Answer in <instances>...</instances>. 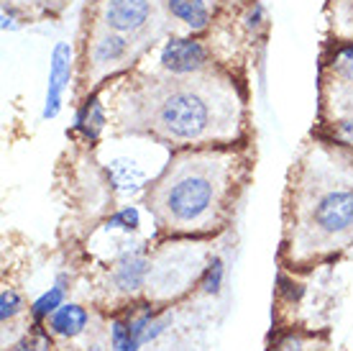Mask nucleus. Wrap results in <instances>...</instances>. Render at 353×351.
Here are the masks:
<instances>
[{
  "mask_svg": "<svg viewBox=\"0 0 353 351\" xmlns=\"http://www.w3.org/2000/svg\"><path fill=\"white\" fill-rule=\"evenodd\" d=\"M210 54L197 39H172L161 49V67L172 75H194L208 67Z\"/></svg>",
  "mask_w": 353,
  "mask_h": 351,
  "instance_id": "39448f33",
  "label": "nucleus"
},
{
  "mask_svg": "<svg viewBox=\"0 0 353 351\" xmlns=\"http://www.w3.org/2000/svg\"><path fill=\"white\" fill-rule=\"evenodd\" d=\"M274 351H307V346H305V339H302V336L287 334L276 341Z\"/></svg>",
  "mask_w": 353,
  "mask_h": 351,
  "instance_id": "412c9836",
  "label": "nucleus"
},
{
  "mask_svg": "<svg viewBox=\"0 0 353 351\" xmlns=\"http://www.w3.org/2000/svg\"><path fill=\"white\" fill-rule=\"evenodd\" d=\"M16 351H52V339L44 331H34L18 343Z\"/></svg>",
  "mask_w": 353,
  "mask_h": 351,
  "instance_id": "aec40b11",
  "label": "nucleus"
},
{
  "mask_svg": "<svg viewBox=\"0 0 353 351\" xmlns=\"http://www.w3.org/2000/svg\"><path fill=\"white\" fill-rule=\"evenodd\" d=\"M233 184V157L215 151H194L179 157L157 180L149 195L161 229L192 234L221 223Z\"/></svg>",
  "mask_w": 353,
  "mask_h": 351,
  "instance_id": "f257e3e1",
  "label": "nucleus"
},
{
  "mask_svg": "<svg viewBox=\"0 0 353 351\" xmlns=\"http://www.w3.org/2000/svg\"><path fill=\"white\" fill-rule=\"evenodd\" d=\"M223 277H225V267H223L221 256H212L210 264L205 267L203 272V290L208 295H218L223 287Z\"/></svg>",
  "mask_w": 353,
  "mask_h": 351,
  "instance_id": "f3484780",
  "label": "nucleus"
},
{
  "mask_svg": "<svg viewBox=\"0 0 353 351\" xmlns=\"http://www.w3.org/2000/svg\"><path fill=\"white\" fill-rule=\"evenodd\" d=\"M110 346H113V351H139L141 343L133 339L128 323L113 321V325H110Z\"/></svg>",
  "mask_w": 353,
  "mask_h": 351,
  "instance_id": "dca6fc26",
  "label": "nucleus"
},
{
  "mask_svg": "<svg viewBox=\"0 0 353 351\" xmlns=\"http://www.w3.org/2000/svg\"><path fill=\"white\" fill-rule=\"evenodd\" d=\"M62 300H64V287H59V285L41 292V295L31 303V316H34V321H49V316H52L54 310L64 305Z\"/></svg>",
  "mask_w": 353,
  "mask_h": 351,
  "instance_id": "4468645a",
  "label": "nucleus"
},
{
  "mask_svg": "<svg viewBox=\"0 0 353 351\" xmlns=\"http://www.w3.org/2000/svg\"><path fill=\"white\" fill-rule=\"evenodd\" d=\"M146 274H149V262L139 252H128V254L121 256V262L115 264L113 280L123 292H136L139 287H143Z\"/></svg>",
  "mask_w": 353,
  "mask_h": 351,
  "instance_id": "6e6552de",
  "label": "nucleus"
},
{
  "mask_svg": "<svg viewBox=\"0 0 353 351\" xmlns=\"http://www.w3.org/2000/svg\"><path fill=\"white\" fill-rule=\"evenodd\" d=\"M72 77V46L67 41H57L49 57V82H46V100L41 118L52 121L59 115L64 103V93Z\"/></svg>",
  "mask_w": 353,
  "mask_h": 351,
  "instance_id": "20e7f679",
  "label": "nucleus"
},
{
  "mask_svg": "<svg viewBox=\"0 0 353 351\" xmlns=\"http://www.w3.org/2000/svg\"><path fill=\"white\" fill-rule=\"evenodd\" d=\"M128 328H131L133 339L139 343H149V341H154L157 336L164 334V321L157 318L149 307H146V310H141L136 318L128 321Z\"/></svg>",
  "mask_w": 353,
  "mask_h": 351,
  "instance_id": "ddd939ff",
  "label": "nucleus"
},
{
  "mask_svg": "<svg viewBox=\"0 0 353 351\" xmlns=\"http://www.w3.org/2000/svg\"><path fill=\"white\" fill-rule=\"evenodd\" d=\"M336 136L343 144H348V146H353V118H345V121H341L336 126Z\"/></svg>",
  "mask_w": 353,
  "mask_h": 351,
  "instance_id": "4be33fe9",
  "label": "nucleus"
},
{
  "mask_svg": "<svg viewBox=\"0 0 353 351\" xmlns=\"http://www.w3.org/2000/svg\"><path fill=\"white\" fill-rule=\"evenodd\" d=\"M139 226H141V216H139V208H133V205H125V208H121L118 213H113L110 218L105 220V229L108 231H139Z\"/></svg>",
  "mask_w": 353,
  "mask_h": 351,
  "instance_id": "2eb2a0df",
  "label": "nucleus"
},
{
  "mask_svg": "<svg viewBox=\"0 0 353 351\" xmlns=\"http://www.w3.org/2000/svg\"><path fill=\"white\" fill-rule=\"evenodd\" d=\"M108 177H110V184L115 187L118 195H133L139 193L146 182V175L143 169L131 162V159H113L108 164Z\"/></svg>",
  "mask_w": 353,
  "mask_h": 351,
  "instance_id": "1a4fd4ad",
  "label": "nucleus"
},
{
  "mask_svg": "<svg viewBox=\"0 0 353 351\" xmlns=\"http://www.w3.org/2000/svg\"><path fill=\"white\" fill-rule=\"evenodd\" d=\"M88 310L77 303H64L62 307H57L52 316H49V331L64 339H74L88 328Z\"/></svg>",
  "mask_w": 353,
  "mask_h": 351,
  "instance_id": "0eeeda50",
  "label": "nucleus"
},
{
  "mask_svg": "<svg viewBox=\"0 0 353 351\" xmlns=\"http://www.w3.org/2000/svg\"><path fill=\"white\" fill-rule=\"evenodd\" d=\"M21 310H23V300H21V295H18L16 290L6 287V290L0 292V321H3V323L13 321Z\"/></svg>",
  "mask_w": 353,
  "mask_h": 351,
  "instance_id": "6ab92c4d",
  "label": "nucleus"
},
{
  "mask_svg": "<svg viewBox=\"0 0 353 351\" xmlns=\"http://www.w3.org/2000/svg\"><path fill=\"white\" fill-rule=\"evenodd\" d=\"M88 351H103V349H100V346H97V343H92V346H90Z\"/></svg>",
  "mask_w": 353,
  "mask_h": 351,
  "instance_id": "b1692460",
  "label": "nucleus"
},
{
  "mask_svg": "<svg viewBox=\"0 0 353 351\" xmlns=\"http://www.w3.org/2000/svg\"><path fill=\"white\" fill-rule=\"evenodd\" d=\"M241 118L239 97L228 82L210 75L197 79H169L143 100V121L151 133L179 144H210L233 136Z\"/></svg>",
  "mask_w": 353,
  "mask_h": 351,
  "instance_id": "f03ea898",
  "label": "nucleus"
},
{
  "mask_svg": "<svg viewBox=\"0 0 353 351\" xmlns=\"http://www.w3.org/2000/svg\"><path fill=\"white\" fill-rule=\"evenodd\" d=\"M103 129H105V108H103V103H100V97L92 95V97H88L85 106L77 111L72 131L85 136L88 141H95Z\"/></svg>",
  "mask_w": 353,
  "mask_h": 351,
  "instance_id": "9d476101",
  "label": "nucleus"
},
{
  "mask_svg": "<svg viewBox=\"0 0 353 351\" xmlns=\"http://www.w3.org/2000/svg\"><path fill=\"white\" fill-rule=\"evenodd\" d=\"M151 0H105V26L115 34H136L151 18Z\"/></svg>",
  "mask_w": 353,
  "mask_h": 351,
  "instance_id": "423d86ee",
  "label": "nucleus"
},
{
  "mask_svg": "<svg viewBox=\"0 0 353 351\" xmlns=\"http://www.w3.org/2000/svg\"><path fill=\"white\" fill-rule=\"evenodd\" d=\"M3 28L8 31V28H16V23H13V18L8 16V13H3Z\"/></svg>",
  "mask_w": 353,
  "mask_h": 351,
  "instance_id": "5701e85b",
  "label": "nucleus"
},
{
  "mask_svg": "<svg viewBox=\"0 0 353 351\" xmlns=\"http://www.w3.org/2000/svg\"><path fill=\"white\" fill-rule=\"evenodd\" d=\"M333 72L345 82H353V41L336 49V54H333Z\"/></svg>",
  "mask_w": 353,
  "mask_h": 351,
  "instance_id": "a211bd4d",
  "label": "nucleus"
},
{
  "mask_svg": "<svg viewBox=\"0 0 353 351\" xmlns=\"http://www.w3.org/2000/svg\"><path fill=\"white\" fill-rule=\"evenodd\" d=\"M128 54V41L121 34L100 36L92 46V61L95 64H115Z\"/></svg>",
  "mask_w": 353,
  "mask_h": 351,
  "instance_id": "f8f14e48",
  "label": "nucleus"
},
{
  "mask_svg": "<svg viewBox=\"0 0 353 351\" xmlns=\"http://www.w3.org/2000/svg\"><path fill=\"white\" fill-rule=\"evenodd\" d=\"M305 226L320 238L343 236L353 229V187L348 184H330L315 187L307 195Z\"/></svg>",
  "mask_w": 353,
  "mask_h": 351,
  "instance_id": "7ed1b4c3",
  "label": "nucleus"
},
{
  "mask_svg": "<svg viewBox=\"0 0 353 351\" xmlns=\"http://www.w3.org/2000/svg\"><path fill=\"white\" fill-rule=\"evenodd\" d=\"M167 6L172 16L179 18L192 31H203L210 26V10L205 6V0H167Z\"/></svg>",
  "mask_w": 353,
  "mask_h": 351,
  "instance_id": "9b49d317",
  "label": "nucleus"
}]
</instances>
